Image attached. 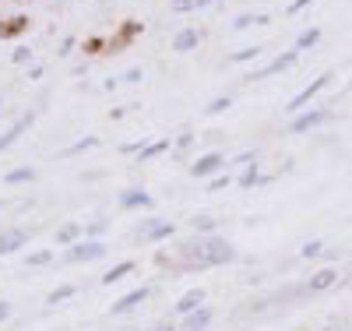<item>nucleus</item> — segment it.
Listing matches in <instances>:
<instances>
[{
    "instance_id": "obj_36",
    "label": "nucleus",
    "mask_w": 352,
    "mask_h": 331,
    "mask_svg": "<svg viewBox=\"0 0 352 331\" xmlns=\"http://www.w3.org/2000/svg\"><path fill=\"white\" fill-rule=\"evenodd\" d=\"M99 46H102V39H88L85 43V53H99Z\"/></svg>"
},
{
    "instance_id": "obj_39",
    "label": "nucleus",
    "mask_w": 352,
    "mask_h": 331,
    "mask_svg": "<svg viewBox=\"0 0 352 331\" xmlns=\"http://www.w3.org/2000/svg\"><path fill=\"white\" fill-rule=\"evenodd\" d=\"M212 4H219V0H194V11H201V8H212Z\"/></svg>"
},
{
    "instance_id": "obj_16",
    "label": "nucleus",
    "mask_w": 352,
    "mask_h": 331,
    "mask_svg": "<svg viewBox=\"0 0 352 331\" xmlns=\"http://www.w3.org/2000/svg\"><path fill=\"white\" fill-rule=\"evenodd\" d=\"M208 324H212V307H201V310L187 314V321H184V331H204Z\"/></svg>"
},
{
    "instance_id": "obj_30",
    "label": "nucleus",
    "mask_w": 352,
    "mask_h": 331,
    "mask_svg": "<svg viewBox=\"0 0 352 331\" xmlns=\"http://www.w3.org/2000/svg\"><path fill=\"white\" fill-rule=\"evenodd\" d=\"M303 257H320L324 254V244H317V239H310V244H303V250H300Z\"/></svg>"
},
{
    "instance_id": "obj_28",
    "label": "nucleus",
    "mask_w": 352,
    "mask_h": 331,
    "mask_svg": "<svg viewBox=\"0 0 352 331\" xmlns=\"http://www.w3.org/2000/svg\"><path fill=\"white\" fill-rule=\"evenodd\" d=\"M99 145V138H81V141H74L71 148H67V156H78V152H88V148H96Z\"/></svg>"
},
{
    "instance_id": "obj_11",
    "label": "nucleus",
    "mask_w": 352,
    "mask_h": 331,
    "mask_svg": "<svg viewBox=\"0 0 352 331\" xmlns=\"http://www.w3.org/2000/svg\"><path fill=\"white\" fill-rule=\"evenodd\" d=\"M197 43H201V32H197V28H190V25L173 36V50L176 53H190V50H197Z\"/></svg>"
},
{
    "instance_id": "obj_23",
    "label": "nucleus",
    "mask_w": 352,
    "mask_h": 331,
    "mask_svg": "<svg viewBox=\"0 0 352 331\" xmlns=\"http://www.w3.org/2000/svg\"><path fill=\"white\" fill-rule=\"evenodd\" d=\"M268 176H261L257 173V162H247V169L240 173V187H254V184H264Z\"/></svg>"
},
{
    "instance_id": "obj_37",
    "label": "nucleus",
    "mask_w": 352,
    "mask_h": 331,
    "mask_svg": "<svg viewBox=\"0 0 352 331\" xmlns=\"http://www.w3.org/2000/svg\"><path fill=\"white\" fill-rule=\"evenodd\" d=\"M222 187H229V176H219V180H212V191H222Z\"/></svg>"
},
{
    "instance_id": "obj_1",
    "label": "nucleus",
    "mask_w": 352,
    "mask_h": 331,
    "mask_svg": "<svg viewBox=\"0 0 352 331\" xmlns=\"http://www.w3.org/2000/svg\"><path fill=\"white\" fill-rule=\"evenodd\" d=\"M232 257H236L232 244H226L219 236H208V239H190V244H184L176 264L180 268H215V264H229Z\"/></svg>"
},
{
    "instance_id": "obj_22",
    "label": "nucleus",
    "mask_w": 352,
    "mask_h": 331,
    "mask_svg": "<svg viewBox=\"0 0 352 331\" xmlns=\"http://www.w3.org/2000/svg\"><path fill=\"white\" fill-rule=\"evenodd\" d=\"M264 53V46H243L236 53H229V64H247V60H257Z\"/></svg>"
},
{
    "instance_id": "obj_5",
    "label": "nucleus",
    "mask_w": 352,
    "mask_h": 331,
    "mask_svg": "<svg viewBox=\"0 0 352 331\" xmlns=\"http://www.w3.org/2000/svg\"><path fill=\"white\" fill-rule=\"evenodd\" d=\"M64 257L67 261H99V257H106V244H99V239H81V244H71V250Z\"/></svg>"
},
{
    "instance_id": "obj_19",
    "label": "nucleus",
    "mask_w": 352,
    "mask_h": 331,
    "mask_svg": "<svg viewBox=\"0 0 352 331\" xmlns=\"http://www.w3.org/2000/svg\"><path fill=\"white\" fill-rule=\"evenodd\" d=\"M166 148H169V138H159V141H148V145H144V148H141V152H138V162H148V159H155V156H162V152H166Z\"/></svg>"
},
{
    "instance_id": "obj_41",
    "label": "nucleus",
    "mask_w": 352,
    "mask_h": 331,
    "mask_svg": "<svg viewBox=\"0 0 352 331\" xmlns=\"http://www.w3.org/2000/svg\"><path fill=\"white\" fill-rule=\"evenodd\" d=\"M8 314H11V303H4V299H0V321H4Z\"/></svg>"
},
{
    "instance_id": "obj_2",
    "label": "nucleus",
    "mask_w": 352,
    "mask_h": 331,
    "mask_svg": "<svg viewBox=\"0 0 352 331\" xmlns=\"http://www.w3.org/2000/svg\"><path fill=\"white\" fill-rule=\"evenodd\" d=\"M331 78H335V74H331V71H324V74H320V78H314V81H310L307 88H300V92H296V96H292V99H289V106H285V113H292V116H296V113H303V109H310V103H314V99H317L320 92H324V88H328V85H331Z\"/></svg>"
},
{
    "instance_id": "obj_8",
    "label": "nucleus",
    "mask_w": 352,
    "mask_h": 331,
    "mask_svg": "<svg viewBox=\"0 0 352 331\" xmlns=\"http://www.w3.org/2000/svg\"><path fill=\"white\" fill-rule=\"evenodd\" d=\"M32 120H36L32 113H25V116H18L14 124H11V127H8L4 134H0V152H8V148H11V145H14V141H18V138H21V134H25L28 127H32Z\"/></svg>"
},
{
    "instance_id": "obj_4",
    "label": "nucleus",
    "mask_w": 352,
    "mask_h": 331,
    "mask_svg": "<svg viewBox=\"0 0 352 331\" xmlns=\"http://www.w3.org/2000/svg\"><path fill=\"white\" fill-rule=\"evenodd\" d=\"M300 60V50H285L282 56H275V60H268L264 67H257V71H250L243 81H261V78H272V74H278V71H289L292 64Z\"/></svg>"
},
{
    "instance_id": "obj_9",
    "label": "nucleus",
    "mask_w": 352,
    "mask_h": 331,
    "mask_svg": "<svg viewBox=\"0 0 352 331\" xmlns=\"http://www.w3.org/2000/svg\"><path fill=\"white\" fill-rule=\"evenodd\" d=\"M219 169H226V156H222V152H208V156H201V159L190 166L194 176H212V173H219Z\"/></svg>"
},
{
    "instance_id": "obj_38",
    "label": "nucleus",
    "mask_w": 352,
    "mask_h": 331,
    "mask_svg": "<svg viewBox=\"0 0 352 331\" xmlns=\"http://www.w3.org/2000/svg\"><path fill=\"white\" fill-rule=\"evenodd\" d=\"M28 56H32V53H28V50H14V64H25Z\"/></svg>"
},
{
    "instance_id": "obj_18",
    "label": "nucleus",
    "mask_w": 352,
    "mask_h": 331,
    "mask_svg": "<svg viewBox=\"0 0 352 331\" xmlns=\"http://www.w3.org/2000/svg\"><path fill=\"white\" fill-rule=\"evenodd\" d=\"M32 180H36V169H32V166H18V169L4 173V184H8V187H14V184H32Z\"/></svg>"
},
{
    "instance_id": "obj_25",
    "label": "nucleus",
    "mask_w": 352,
    "mask_h": 331,
    "mask_svg": "<svg viewBox=\"0 0 352 331\" xmlns=\"http://www.w3.org/2000/svg\"><path fill=\"white\" fill-rule=\"evenodd\" d=\"M71 296H78V286H60V289H53L50 296H46V303H64V299H71Z\"/></svg>"
},
{
    "instance_id": "obj_42",
    "label": "nucleus",
    "mask_w": 352,
    "mask_h": 331,
    "mask_svg": "<svg viewBox=\"0 0 352 331\" xmlns=\"http://www.w3.org/2000/svg\"><path fill=\"white\" fill-rule=\"evenodd\" d=\"M152 331H173V328H169V324H159V328H152Z\"/></svg>"
},
{
    "instance_id": "obj_10",
    "label": "nucleus",
    "mask_w": 352,
    "mask_h": 331,
    "mask_svg": "<svg viewBox=\"0 0 352 331\" xmlns=\"http://www.w3.org/2000/svg\"><path fill=\"white\" fill-rule=\"evenodd\" d=\"M144 299H148V286H141V289H131L127 296H120V299H116V303H113V314L116 317H120V314H131L138 303H144Z\"/></svg>"
},
{
    "instance_id": "obj_17",
    "label": "nucleus",
    "mask_w": 352,
    "mask_h": 331,
    "mask_svg": "<svg viewBox=\"0 0 352 331\" xmlns=\"http://www.w3.org/2000/svg\"><path fill=\"white\" fill-rule=\"evenodd\" d=\"M201 307H204V292H201V289L184 292L180 303H176V310H180V314H194V310H201Z\"/></svg>"
},
{
    "instance_id": "obj_43",
    "label": "nucleus",
    "mask_w": 352,
    "mask_h": 331,
    "mask_svg": "<svg viewBox=\"0 0 352 331\" xmlns=\"http://www.w3.org/2000/svg\"><path fill=\"white\" fill-rule=\"evenodd\" d=\"M328 331H335V328H328Z\"/></svg>"
},
{
    "instance_id": "obj_6",
    "label": "nucleus",
    "mask_w": 352,
    "mask_h": 331,
    "mask_svg": "<svg viewBox=\"0 0 352 331\" xmlns=\"http://www.w3.org/2000/svg\"><path fill=\"white\" fill-rule=\"evenodd\" d=\"M25 244H28V229H21V226H8V229H0V257L21 250Z\"/></svg>"
},
{
    "instance_id": "obj_31",
    "label": "nucleus",
    "mask_w": 352,
    "mask_h": 331,
    "mask_svg": "<svg viewBox=\"0 0 352 331\" xmlns=\"http://www.w3.org/2000/svg\"><path fill=\"white\" fill-rule=\"evenodd\" d=\"M229 106H232V103H229V96H219V99H212V103H208V113L215 116V113H222V109H229Z\"/></svg>"
},
{
    "instance_id": "obj_35",
    "label": "nucleus",
    "mask_w": 352,
    "mask_h": 331,
    "mask_svg": "<svg viewBox=\"0 0 352 331\" xmlns=\"http://www.w3.org/2000/svg\"><path fill=\"white\" fill-rule=\"evenodd\" d=\"M141 78H144V74H141V67H131V71L124 74V81H141Z\"/></svg>"
},
{
    "instance_id": "obj_15",
    "label": "nucleus",
    "mask_w": 352,
    "mask_h": 331,
    "mask_svg": "<svg viewBox=\"0 0 352 331\" xmlns=\"http://www.w3.org/2000/svg\"><path fill=\"white\" fill-rule=\"evenodd\" d=\"M25 28H28V18L25 14H14V18H8L4 25H0V39H18Z\"/></svg>"
},
{
    "instance_id": "obj_33",
    "label": "nucleus",
    "mask_w": 352,
    "mask_h": 331,
    "mask_svg": "<svg viewBox=\"0 0 352 331\" xmlns=\"http://www.w3.org/2000/svg\"><path fill=\"white\" fill-rule=\"evenodd\" d=\"M176 14H184V11H194V0H173V4H169Z\"/></svg>"
},
{
    "instance_id": "obj_29",
    "label": "nucleus",
    "mask_w": 352,
    "mask_h": 331,
    "mask_svg": "<svg viewBox=\"0 0 352 331\" xmlns=\"http://www.w3.org/2000/svg\"><path fill=\"white\" fill-rule=\"evenodd\" d=\"M53 261V250H36V254H28V264L39 268V264H50Z\"/></svg>"
},
{
    "instance_id": "obj_7",
    "label": "nucleus",
    "mask_w": 352,
    "mask_h": 331,
    "mask_svg": "<svg viewBox=\"0 0 352 331\" xmlns=\"http://www.w3.org/2000/svg\"><path fill=\"white\" fill-rule=\"evenodd\" d=\"M138 36H141V21H124V25H120V32L109 39V50H113V53H120V50H127Z\"/></svg>"
},
{
    "instance_id": "obj_14",
    "label": "nucleus",
    "mask_w": 352,
    "mask_h": 331,
    "mask_svg": "<svg viewBox=\"0 0 352 331\" xmlns=\"http://www.w3.org/2000/svg\"><path fill=\"white\" fill-rule=\"evenodd\" d=\"M116 201H120V208H148V204H152V194H144V191L131 187V191H124Z\"/></svg>"
},
{
    "instance_id": "obj_20",
    "label": "nucleus",
    "mask_w": 352,
    "mask_h": 331,
    "mask_svg": "<svg viewBox=\"0 0 352 331\" xmlns=\"http://www.w3.org/2000/svg\"><path fill=\"white\" fill-rule=\"evenodd\" d=\"M134 272V261H120L116 268H109V272L102 275V286H113V282H120V279H127Z\"/></svg>"
},
{
    "instance_id": "obj_21",
    "label": "nucleus",
    "mask_w": 352,
    "mask_h": 331,
    "mask_svg": "<svg viewBox=\"0 0 352 331\" xmlns=\"http://www.w3.org/2000/svg\"><path fill=\"white\" fill-rule=\"evenodd\" d=\"M317 43H320V28H317V25L303 28V32L296 36V50H314Z\"/></svg>"
},
{
    "instance_id": "obj_24",
    "label": "nucleus",
    "mask_w": 352,
    "mask_h": 331,
    "mask_svg": "<svg viewBox=\"0 0 352 331\" xmlns=\"http://www.w3.org/2000/svg\"><path fill=\"white\" fill-rule=\"evenodd\" d=\"M78 233H81V226H78V222H67V226H60V229H56V244H74V239H78Z\"/></svg>"
},
{
    "instance_id": "obj_34",
    "label": "nucleus",
    "mask_w": 352,
    "mask_h": 331,
    "mask_svg": "<svg viewBox=\"0 0 352 331\" xmlns=\"http://www.w3.org/2000/svg\"><path fill=\"white\" fill-rule=\"evenodd\" d=\"M307 4H314V0H292V4H289V14H296V11H303Z\"/></svg>"
},
{
    "instance_id": "obj_13",
    "label": "nucleus",
    "mask_w": 352,
    "mask_h": 331,
    "mask_svg": "<svg viewBox=\"0 0 352 331\" xmlns=\"http://www.w3.org/2000/svg\"><path fill=\"white\" fill-rule=\"evenodd\" d=\"M169 233H173L169 222H162V219H148V222L138 229V239H166Z\"/></svg>"
},
{
    "instance_id": "obj_32",
    "label": "nucleus",
    "mask_w": 352,
    "mask_h": 331,
    "mask_svg": "<svg viewBox=\"0 0 352 331\" xmlns=\"http://www.w3.org/2000/svg\"><path fill=\"white\" fill-rule=\"evenodd\" d=\"M190 141H194V134H190V131H184L180 138H176V156H184L187 148H190Z\"/></svg>"
},
{
    "instance_id": "obj_3",
    "label": "nucleus",
    "mask_w": 352,
    "mask_h": 331,
    "mask_svg": "<svg viewBox=\"0 0 352 331\" xmlns=\"http://www.w3.org/2000/svg\"><path fill=\"white\" fill-rule=\"evenodd\" d=\"M331 120H335V113H331L328 106H314V109H303V113L292 116L289 131H292V134H307V131H317V127L331 124Z\"/></svg>"
},
{
    "instance_id": "obj_40",
    "label": "nucleus",
    "mask_w": 352,
    "mask_h": 331,
    "mask_svg": "<svg viewBox=\"0 0 352 331\" xmlns=\"http://www.w3.org/2000/svg\"><path fill=\"white\" fill-rule=\"evenodd\" d=\"M102 229H106V222H102V219H96L92 226H88V233H102Z\"/></svg>"
},
{
    "instance_id": "obj_12",
    "label": "nucleus",
    "mask_w": 352,
    "mask_h": 331,
    "mask_svg": "<svg viewBox=\"0 0 352 331\" xmlns=\"http://www.w3.org/2000/svg\"><path fill=\"white\" fill-rule=\"evenodd\" d=\"M335 282H338V272H335V268H320V272H317L303 289H307V292H324V289H331Z\"/></svg>"
},
{
    "instance_id": "obj_27",
    "label": "nucleus",
    "mask_w": 352,
    "mask_h": 331,
    "mask_svg": "<svg viewBox=\"0 0 352 331\" xmlns=\"http://www.w3.org/2000/svg\"><path fill=\"white\" fill-rule=\"evenodd\" d=\"M190 226H194L197 233H212V229H215V219H212V215H194Z\"/></svg>"
},
{
    "instance_id": "obj_26",
    "label": "nucleus",
    "mask_w": 352,
    "mask_h": 331,
    "mask_svg": "<svg viewBox=\"0 0 352 331\" xmlns=\"http://www.w3.org/2000/svg\"><path fill=\"white\" fill-rule=\"evenodd\" d=\"M250 25H268V14H240L236 21H232V28H250Z\"/></svg>"
}]
</instances>
